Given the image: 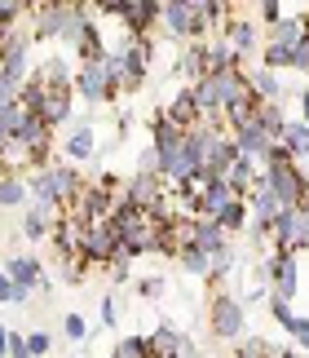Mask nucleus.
<instances>
[{
	"label": "nucleus",
	"instance_id": "f257e3e1",
	"mask_svg": "<svg viewBox=\"0 0 309 358\" xmlns=\"http://www.w3.org/2000/svg\"><path fill=\"white\" fill-rule=\"evenodd\" d=\"M110 230H115V239H120V257L129 261V257H146V252H159V243H164V217L159 213H150V208H137V203L129 199H115V213L106 217ZM177 222V217H173Z\"/></svg>",
	"mask_w": 309,
	"mask_h": 358
},
{
	"label": "nucleus",
	"instance_id": "f03ea898",
	"mask_svg": "<svg viewBox=\"0 0 309 358\" xmlns=\"http://www.w3.org/2000/svg\"><path fill=\"white\" fill-rule=\"evenodd\" d=\"M159 22L173 40H186V45H203V13L199 0H159Z\"/></svg>",
	"mask_w": 309,
	"mask_h": 358
},
{
	"label": "nucleus",
	"instance_id": "7ed1b4c3",
	"mask_svg": "<svg viewBox=\"0 0 309 358\" xmlns=\"http://www.w3.org/2000/svg\"><path fill=\"white\" fill-rule=\"evenodd\" d=\"M261 182L270 186V195L278 199V208H301V203L309 199V182H305V173L292 159L265 164V169H261Z\"/></svg>",
	"mask_w": 309,
	"mask_h": 358
},
{
	"label": "nucleus",
	"instance_id": "20e7f679",
	"mask_svg": "<svg viewBox=\"0 0 309 358\" xmlns=\"http://www.w3.org/2000/svg\"><path fill=\"white\" fill-rule=\"evenodd\" d=\"M257 279H261V287H274V296H278V301H292V296H296V287H301L296 252H270V257L261 261Z\"/></svg>",
	"mask_w": 309,
	"mask_h": 358
},
{
	"label": "nucleus",
	"instance_id": "39448f33",
	"mask_svg": "<svg viewBox=\"0 0 309 358\" xmlns=\"http://www.w3.org/2000/svg\"><path fill=\"white\" fill-rule=\"evenodd\" d=\"M76 0H40V5H31V40H62L66 31V18H71Z\"/></svg>",
	"mask_w": 309,
	"mask_h": 358
},
{
	"label": "nucleus",
	"instance_id": "423d86ee",
	"mask_svg": "<svg viewBox=\"0 0 309 358\" xmlns=\"http://www.w3.org/2000/svg\"><path fill=\"white\" fill-rule=\"evenodd\" d=\"M208 323L221 341H243V301H234L230 292H213V306H208Z\"/></svg>",
	"mask_w": 309,
	"mask_h": 358
},
{
	"label": "nucleus",
	"instance_id": "0eeeda50",
	"mask_svg": "<svg viewBox=\"0 0 309 358\" xmlns=\"http://www.w3.org/2000/svg\"><path fill=\"white\" fill-rule=\"evenodd\" d=\"M71 89L80 93L84 102H110V98H120V89L110 85V76H106V62H80Z\"/></svg>",
	"mask_w": 309,
	"mask_h": 358
},
{
	"label": "nucleus",
	"instance_id": "6e6552de",
	"mask_svg": "<svg viewBox=\"0 0 309 358\" xmlns=\"http://www.w3.org/2000/svg\"><path fill=\"white\" fill-rule=\"evenodd\" d=\"M80 261H97V266H115L120 261V239L115 230H110V222H93L84 226V248H80Z\"/></svg>",
	"mask_w": 309,
	"mask_h": 358
},
{
	"label": "nucleus",
	"instance_id": "1a4fd4ad",
	"mask_svg": "<svg viewBox=\"0 0 309 358\" xmlns=\"http://www.w3.org/2000/svg\"><path fill=\"white\" fill-rule=\"evenodd\" d=\"M203 85H208V93H213L217 111H226V106H234L238 98H247V93H252L243 66H230V71H213V76L203 80Z\"/></svg>",
	"mask_w": 309,
	"mask_h": 358
},
{
	"label": "nucleus",
	"instance_id": "9d476101",
	"mask_svg": "<svg viewBox=\"0 0 309 358\" xmlns=\"http://www.w3.org/2000/svg\"><path fill=\"white\" fill-rule=\"evenodd\" d=\"M120 199H129V203H137V208H164L168 203V182L159 173H137L129 186H124V195Z\"/></svg>",
	"mask_w": 309,
	"mask_h": 358
},
{
	"label": "nucleus",
	"instance_id": "9b49d317",
	"mask_svg": "<svg viewBox=\"0 0 309 358\" xmlns=\"http://www.w3.org/2000/svg\"><path fill=\"white\" fill-rule=\"evenodd\" d=\"M120 22L133 31V40H146L159 22V0H120Z\"/></svg>",
	"mask_w": 309,
	"mask_h": 358
},
{
	"label": "nucleus",
	"instance_id": "f8f14e48",
	"mask_svg": "<svg viewBox=\"0 0 309 358\" xmlns=\"http://www.w3.org/2000/svg\"><path fill=\"white\" fill-rule=\"evenodd\" d=\"M5 274H9L18 287H27V292L49 287V274H45V266H40V257H9V261H5Z\"/></svg>",
	"mask_w": 309,
	"mask_h": 358
},
{
	"label": "nucleus",
	"instance_id": "ddd939ff",
	"mask_svg": "<svg viewBox=\"0 0 309 358\" xmlns=\"http://www.w3.org/2000/svg\"><path fill=\"white\" fill-rule=\"evenodd\" d=\"M186 350V332H177L173 323H159L154 332H146V354L150 358H181Z\"/></svg>",
	"mask_w": 309,
	"mask_h": 358
},
{
	"label": "nucleus",
	"instance_id": "4468645a",
	"mask_svg": "<svg viewBox=\"0 0 309 358\" xmlns=\"http://www.w3.org/2000/svg\"><path fill=\"white\" fill-rule=\"evenodd\" d=\"M226 45L238 53V58H247V53H261V31H257V22H247V18H230L226 22Z\"/></svg>",
	"mask_w": 309,
	"mask_h": 358
},
{
	"label": "nucleus",
	"instance_id": "2eb2a0df",
	"mask_svg": "<svg viewBox=\"0 0 309 358\" xmlns=\"http://www.w3.org/2000/svg\"><path fill=\"white\" fill-rule=\"evenodd\" d=\"M62 222V208H45V203H27V222H22V235L40 243V239H49L53 235V226Z\"/></svg>",
	"mask_w": 309,
	"mask_h": 358
},
{
	"label": "nucleus",
	"instance_id": "dca6fc26",
	"mask_svg": "<svg viewBox=\"0 0 309 358\" xmlns=\"http://www.w3.org/2000/svg\"><path fill=\"white\" fill-rule=\"evenodd\" d=\"M305 36H309L305 13H301V18H287V13H283L274 27H265V45H270V49H292V45H301Z\"/></svg>",
	"mask_w": 309,
	"mask_h": 358
},
{
	"label": "nucleus",
	"instance_id": "f3484780",
	"mask_svg": "<svg viewBox=\"0 0 309 358\" xmlns=\"http://www.w3.org/2000/svg\"><path fill=\"white\" fill-rule=\"evenodd\" d=\"M230 137H234L238 155H243L247 164H265V159H270V146H274V142L257 129V124H247V129H238V133H230Z\"/></svg>",
	"mask_w": 309,
	"mask_h": 358
},
{
	"label": "nucleus",
	"instance_id": "a211bd4d",
	"mask_svg": "<svg viewBox=\"0 0 309 358\" xmlns=\"http://www.w3.org/2000/svg\"><path fill=\"white\" fill-rule=\"evenodd\" d=\"M71 106H76V89L71 85L45 89V106H40V115H45L49 129H53V124H66V120H71Z\"/></svg>",
	"mask_w": 309,
	"mask_h": 358
},
{
	"label": "nucleus",
	"instance_id": "6ab92c4d",
	"mask_svg": "<svg viewBox=\"0 0 309 358\" xmlns=\"http://www.w3.org/2000/svg\"><path fill=\"white\" fill-rule=\"evenodd\" d=\"M36 80H40L45 89H62V85H71V80H76V66L66 62L62 53H49V58L36 66Z\"/></svg>",
	"mask_w": 309,
	"mask_h": 358
},
{
	"label": "nucleus",
	"instance_id": "aec40b11",
	"mask_svg": "<svg viewBox=\"0 0 309 358\" xmlns=\"http://www.w3.org/2000/svg\"><path fill=\"white\" fill-rule=\"evenodd\" d=\"M164 115L173 120L177 129H186V133L194 129V124H203V120H199V106H194V93H190V85H186V89H177V98L168 102V111H164Z\"/></svg>",
	"mask_w": 309,
	"mask_h": 358
},
{
	"label": "nucleus",
	"instance_id": "412c9836",
	"mask_svg": "<svg viewBox=\"0 0 309 358\" xmlns=\"http://www.w3.org/2000/svg\"><path fill=\"white\" fill-rule=\"evenodd\" d=\"M181 142H186V129H177L168 115H154L150 120V146L159 150V155H168V150H177Z\"/></svg>",
	"mask_w": 309,
	"mask_h": 358
},
{
	"label": "nucleus",
	"instance_id": "4be33fe9",
	"mask_svg": "<svg viewBox=\"0 0 309 358\" xmlns=\"http://www.w3.org/2000/svg\"><path fill=\"white\" fill-rule=\"evenodd\" d=\"M49 177H53V190H58L62 208H66V203H71L80 190H84V177L76 173V164H49Z\"/></svg>",
	"mask_w": 309,
	"mask_h": 358
},
{
	"label": "nucleus",
	"instance_id": "5701e85b",
	"mask_svg": "<svg viewBox=\"0 0 309 358\" xmlns=\"http://www.w3.org/2000/svg\"><path fill=\"white\" fill-rule=\"evenodd\" d=\"M190 243H194V248H203V252L213 257V252H221V248H230V235H226V230H221L217 222H208V217H199V222H194V235H190Z\"/></svg>",
	"mask_w": 309,
	"mask_h": 358
},
{
	"label": "nucleus",
	"instance_id": "b1692460",
	"mask_svg": "<svg viewBox=\"0 0 309 358\" xmlns=\"http://www.w3.org/2000/svg\"><path fill=\"white\" fill-rule=\"evenodd\" d=\"M287 115H283V106L278 102H261V111H257V129L270 137V142H283V133H287Z\"/></svg>",
	"mask_w": 309,
	"mask_h": 358
},
{
	"label": "nucleus",
	"instance_id": "393cba45",
	"mask_svg": "<svg viewBox=\"0 0 309 358\" xmlns=\"http://www.w3.org/2000/svg\"><path fill=\"white\" fill-rule=\"evenodd\" d=\"M93 146H97V137H93V129H89V124H76V129H71V137H66V164H84V159H89L93 155Z\"/></svg>",
	"mask_w": 309,
	"mask_h": 358
},
{
	"label": "nucleus",
	"instance_id": "a878e982",
	"mask_svg": "<svg viewBox=\"0 0 309 358\" xmlns=\"http://www.w3.org/2000/svg\"><path fill=\"white\" fill-rule=\"evenodd\" d=\"M106 45H102V31H97V22H89L84 27V36L76 40V58L80 62H106Z\"/></svg>",
	"mask_w": 309,
	"mask_h": 358
},
{
	"label": "nucleus",
	"instance_id": "bb28decb",
	"mask_svg": "<svg viewBox=\"0 0 309 358\" xmlns=\"http://www.w3.org/2000/svg\"><path fill=\"white\" fill-rule=\"evenodd\" d=\"M230 66H243V58H238L226 40H213V45H208V76H213V71H230Z\"/></svg>",
	"mask_w": 309,
	"mask_h": 358
},
{
	"label": "nucleus",
	"instance_id": "cd10ccee",
	"mask_svg": "<svg viewBox=\"0 0 309 358\" xmlns=\"http://www.w3.org/2000/svg\"><path fill=\"white\" fill-rule=\"evenodd\" d=\"M0 203H5V208L31 203V195H27V182H22V177H9V173H0Z\"/></svg>",
	"mask_w": 309,
	"mask_h": 358
},
{
	"label": "nucleus",
	"instance_id": "c85d7f7f",
	"mask_svg": "<svg viewBox=\"0 0 309 358\" xmlns=\"http://www.w3.org/2000/svg\"><path fill=\"white\" fill-rule=\"evenodd\" d=\"M247 85H252V93H257L261 102H278V93H283L278 76H274V71H265V66H261L257 76H247Z\"/></svg>",
	"mask_w": 309,
	"mask_h": 358
},
{
	"label": "nucleus",
	"instance_id": "c756f323",
	"mask_svg": "<svg viewBox=\"0 0 309 358\" xmlns=\"http://www.w3.org/2000/svg\"><path fill=\"white\" fill-rule=\"evenodd\" d=\"M283 146H287V155H292V159H305V155H309V129H305L301 120H292V124H287Z\"/></svg>",
	"mask_w": 309,
	"mask_h": 358
},
{
	"label": "nucleus",
	"instance_id": "7c9ffc66",
	"mask_svg": "<svg viewBox=\"0 0 309 358\" xmlns=\"http://www.w3.org/2000/svg\"><path fill=\"white\" fill-rule=\"evenodd\" d=\"M177 261H181V270H186V274H194V279H208V252H203V248H181V252H177Z\"/></svg>",
	"mask_w": 309,
	"mask_h": 358
},
{
	"label": "nucleus",
	"instance_id": "2f4dec72",
	"mask_svg": "<svg viewBox=\"0 0 309 358\" xmlns=\"http://www.w3.org/2000/svg\"><path fill=\"white\" fill-rule=\"evenodd\" d=\"M217 226L226 230V235H234V230H243V226H247V199H234L230 208L217 217Z\"/></svg>",
	"mask_w": 309,
	"mask_h": 358
},
{
	"label": "nucleus",
	"instance_id": "473e14b6",
	"mask_svg": "<svg viewBox=\"0 0 309 358\" xmlns=\"http://www.w3.org/2000/svg\"><path fill=\"white\" fill-rule=\"evenodd\" d=\"M234 270V248H221V252L208 257V283H221Z\"/></svg>",
	"mask_w": 309,
	"mask_h": 358
},
{
	"label": "nucleus",
	"instance_id": "72a5a7b5",
	"mask_svg": "<svg viewBox=\"0 0 309 358\" xmlns=\"http://www.w3.org/2000/svg\"><path fill=\"white\" fill-rule=\"evenodd\" d=\"M278 350L270 345V341H261V336H243L238 341V350H234V358H274Z\"/></svg>",
	"mask_w": 309,
	"mask_h": 358
},
{
	"label": "nucleus",
	"instance_id": "f704fd0d",
	"mask_svg": "<svg viewBox=\"0 0 309 358\" xmlns=\"http://www.w3.org/2000/svg\"><path fill=\"white\" fill-rule=\"evenodd\" d=\"M199 13H203V27H226L230 22V5H221V0H199Z\"/></svg>",
	"mask_w": 309,
	"mask_h": 358
},
{
	"label": "nucleus",
	"instance_id": "c9c22d12",
	"mask_svg": "<svg viewBox=\"0 0 309 358\" xmlns=\"http://www.w3.org/2000/svg\"><path fill=\"white\" fill-rule=\"evenodd\" d=\"M27 296H31V292H27V287H18L5 270H0V306H22Z\"/></svg>",
	"mask_w": 309,
	"mask_h": 358
},
{
	"label": "nucleus",
	"instance_id": "e433bc0d",
	"mask_svg": "<svg viewBox=\"0 0 309 358\" xmlns=\"http://www.w3.org/2000/svg\"><path fill=\"white\" fill-rule=\"evenodd\" d=\"M110 358H150V354H146V336H124Z\"/></svg>",
	"mask_w": 309,
	"mask_h": 358
},
{
	"label": "nucleus",
	"instance_id": "4c0bfd02",
	"mask_svg": "<svg viewBox=\"0 0 309 358\" xmlns=\"http://www.w3.org/2000/svg\"><path fill=\"white\" fill-rule=\"evenodd\" d=\"M270 314H274V323H278V327H287V332H292V323H296V314H292V301L270 296Z\"/></svg>",
	"mask_w": 309,
	"mask_h": 358
},
{
	"label": "nucleus",
	"instance_id": "58836bf2",
	"mask_svg": "<svg viewBox=\"0 0 309 358\" xmlns=\"http://www.w3.org/2000/svg\"><path fill=\"white\" fill-rule=\"evenodd\" d=\"M62 332H66V341H84V336H89L84 314H66V319H62Z\"/></svg>",
	"mask_w": 309,
	"mask_h": 358
},
{
	"label": "nucleus",
	"instance_id": "ea45409f",
	"mask_svg": "<svg viewBox=\"0 0 309 358\" xmlns=\"http://www.w3.org/2000/svg\"><path fill=\"white\" fill-rule=\"evenodd\" d=\"M257 13H261V22H265V27H274L278 18H283V5H278V0H261Z\"/></svg>",
	"mask_w": 309,
	"mask_h": 358
},
{
	"label": "nucleus",
	"instance_id": "a19ab883",
	"mask_svg": "<svg viewBox=\"0 0 309 358\" xmlns=\"http://www.w3.org/2000/svg\"><path fill=\"white\" fill-rule=\"evenodd\" d=\"M27 350H31V358H45L49 354V332H27Z\"/></svg>",
	"mask_w": 309,
	"mask_h": 358
},
{
	"label": "nucleus",
	"instance_id": "79ce46f5",
	"mask_svg": "<svg viewBox=\"0 0 309 358\" xmlns=\"http://www.w3.org/2000/svg\"><path fill=\"white\" fill-rule=\"evenodd\" d=\"M5 358H31V350H27V332H9V354Z\"/></svg>",
	"mask_w": 309,
	"mask_h": 358
},
{
	"label": "nucleus",
	"instance_id": "37998d69",
	"mask_svg": "<svg viewBox=\"0 0 309 358\" xmlns=\"http://www.w3.org/2000/svg\"><path fill=\"white\" fill-rule=\"evenodd\" d=\"M292 336H296V350L309 358V319H296V323H292Z\"/></svg>",
	"mask_w": 309,
	"mask_h": 358
},
{
	"label": "nucleus",
	"instance_id": "c03bdc74",
	"mask_svg": "<svg viewBox=\"0 0 309 358\" xmlns=\"http://www.w3.org/2000/svg\"><path fill=\"white\" fill-rule=\"evenodd\" d=\"M164 279H159V274H154V279H142V283H137V292H142V296H150V301H159L164 296Z\"/></svg>",
	"mask_w": 309,
	"mask_h": 358
},
{
	"label": "nucleus",
	"instance_id": "a18cd8bd",
	"mask_svg": "<svg viewBox=\"0 0 309 358\" xmlns=\"http://www.w3.org/2000/svg\"><path fill=\"white\" fill-rule=\"evenodd\" d=\"M137 173H159V150H142V164H137Z\"/></svg>",
	"mask_w": 309,
	"mask_h": 358
},
{
	"label": "nucleus",
	"instance_id": "49530a36",
	"mask_svg": "<svg viewBox=\"0 0 309 358\" xmlns=\"http://www.w3.org/2000/svg\"><path fill=\"white\" fill-rule=\"evenodd\" d=\"M110 279H115V283H129V261H115V266H110Z\"/></svg>",
	"mask_w": 309,
	"mask_h": 358
},
{
	"label": "nucleus",
	"instance_id": "de8ad7c7",
	"mask_svg": "<svg viewBox=\"0 0 309 358\" xmlns=\"http://www.w3.org/2000/svg\"><path fill=\"white\" fill-rule=\"evenodd\" d=\"M102 323L115 327V301H110V296H102Z\"/></svg>",
	"mask_w": 309,
	"mask_h": 358
},
{
	"label": "nucleus",
	"instance_id": "09e8293b",
	"mask_svg": "<svg viewBox=\"0 0 309 358\" xmlns=\"http://www.w3.org/2000/svg\"><path fill=\"white\" fill-rule=\"evenodd\" d=\"M9 332H13V327H5V323H0V358L9 354Z\"/></svg>",
	"mask_w": 309,
	"mask_h": 358
},
{
	"label": "nucleus",
	"instance_id": "8fccbe9b",
	"mask_svg": "<svg viewBox=\"0 0 309 358\" xmlns=\"http://www.w3.org/2000/svg\"><path fill=\"white\" fill-rule=\"evenodd\" d=\"M301 124H305V129H309V89L301 93Z\"/></svg>",
	"mask_w": 309,
	"mask_h": 358
},
{
	"label": "nucleus",
	"instance_id": "3c124183",
	"mask_svg": "<svg viewBox=\"0 0 309 358\" xmlns=\"http://www.w3.org/2000/svg\"><path fill=\"white\" fill-rule=\"evenodd\" d=\"M274 358H305V354H301V350H278Z\"/></svg>",
	"mask_w": 309,
	"mask_h": 358
},
{
	"label": "nucleus",
	"instance_id": "603ef678",
	"mask_svg": "<svg viewBox=\"0 0 309 358\" xmlns=\"http://www.w3.org/2000/svg\"><path fill=\"white\" fill-rule=\"evenodd\" d=\"M305 27H309V9H305Z\"/></svg>",
	"mask_w": 309,
	"mask_h": 358
}]
</instances>
